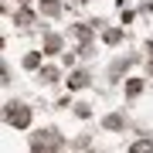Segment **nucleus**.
<instances>
[{"label":"nucleus","mask_w":153,"mask_h":153,"mask_svg":"<svg viewBox=\"0 0 153 153\" xmlns=\"http://www.w3.org/2000/svg\"><path fill=\"white\" fill-rule=\"evenodd\" d=\"M31 150L34 153H61L65 150V140H61L58 129H41L31 136Z\"/></svg>","instance_id":"f257e3e1"},{"label":"nucleus","mask_w":153,"mask_h":153,"mask_svg":"<svg viewBox=\"0 0 153 153\" xmlns=\"http://www.w3.org/2000/svg\"><path fill=\"white\" fill-rule=\"evenodd\" d=\"M7 123L17 126V129H27L31 126V109L21 102H7Z\"/></svg>","instance_id":"f03ea898"},{"label":"nucleus","mask_w":153,"mask_h":153,"mask_svg":"<svg viewBox=\"0 0 153 153\" xmlns=\"http://www.w3.org/2000/svg\"><path fill=\"white\" fill-rule=\"evenodd\" d=\"M129 153H153V140H136L129 146Z\"/></svg>","instance_id":"7ed1b4c3"},{"label":"nucleus","mask_w":153,"mask_h":153,"mask_svg":"<svg viewBox=\"0 0 153 153\" xmlns=\"http://www.w3.org/2000/svg\"><path fill=\"white\" fill-rule=\"evenodd\" d=\"M68 85H71V88H85V85H88V75H85V71H75V75L68 78Z\"/></svg>","instance_id":"20e7f679"},{"label":"nucleus","mask_w":153,"mask_h":153,"mask_svg":"<svg viewBox=\"0 0 153 153\" xmlns=\"http://www.w3.org/2000/svg\"><path fill=\"white\" fill-rule=\"evenodd\" d=\"M105 126H109V129H119L123 119H119V116H105Z\"/></svg>","instance_id":"39448f33"},{"label":"nucleus","mask_w":153,"mask_h":153,"mask_svg":"<svg viewBox=\"0 0 153 153\" xmlns=\"http://www.w3.org/2000/svg\"><path fill=\"white\" fill-rule=\"evenodd\" d=\"M140 88H143V85L136 82V78H133V82H129V85H126V92H129V95H136V92H140Z\"/></svg>","instance_id":"423d86ee"}]
</instances>
